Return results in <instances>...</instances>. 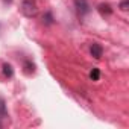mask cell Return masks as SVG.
Masks as SVG:
<instances>
[{"label":"cell","instance_id":"1","mask_svg":"<svg viewBox=\"0 0 129 129\" xmlns=\"http://www.w3.org/2000/svg\"><path fill=\"white\" fill-rule=\"evenodd\" d=\"M20 11L24 17L32 18L38 14V5L35 0H23L21 5H20Z\"/></svg>","mask_w":129,"mask_h":129},{"label":"cell","instance_id":"11","mask_svg":"<svg viewBox=\"0 0 129 129\" xmlns=\"http://www.w3.org/2000/svg\"><path fill=\"white\" fill-rule=\"evenodd\" d=\"M3 2H5V3H12L14 0H3Z\"/></svg>","mask_w":129,"mask_h":129},{"label":"cell","instance_id":"5","mask_svg":"<svg viewBox=\"0 0 129 129\" xmlns=\"http://www.w3.org/2000/svg\"><path fill=\"white\" fill-rule=\"evenodd\" d=\"M3 75L6 76V78H12V75H14V70H12V67H11V64H3Z\"/></svg>","mask_w":129,"mask_h":129},{"label":"cell","instance_id":"2","mask_svg":"<svg viewBox=\"0 0 129 129\" xmlns=\"http://www.w3.org/2000/svg\"><path fill=\"white\" fill-rule=\"evenodd\" d=\"M75 6L81 15H85L90 12V5H88L87 0H75Z\"/></svg>","mask_w":129,"mask_h":129},{"label":"cell","instance_id":"9","mask_svg":"<svg viewBox=\"0 0 129 129\" xmlns=\"http://www.w3.org/2000/svg\"><path fill=\"white\" fill-rule=\"evenodd\" d=\"M127 6H129V0H123L120 3V9L121 11H127Z\"/></svg>","mask_w":129,"mask_h":129},{"label":"cell","instance_id":"10","mask_svg":"<svg viewBox=\"0 0 129 129\" xmlns=\"http://www.w3.org/2000/svg\"><path fill=\"white\" fill-rule=\"evenodd\" d=\"M46 23H52V15H50V14L46 15Z\"/></svg>","mask_w":129,"mask_h":129},{"label":"cell","instance_id":"6","mask_svg":"<svg viewBox=\"0 0 129 129\" xmlns=\"http://www.w3.org/2000/svg\"><path fill=\"white\" fill-rule=\"evenodd\" d=\"M99 12H100V14H103V15H105V14L108 15V14H111V12H112V9H111V6H109V5H99Z\"/></svg>","mask_w":129,"mask_h":129},{"label":"cell","instance_id":"7","mask_svg":"<svg viewBox=\"0 0 129 129\" xmlns=\"http://www.w3.org/2000/svg\"><path fill=\"white\" fill-rule=\"evenodd\" d=\"M99 76H100L99 69H93V70H91V73H90V78H91L93 81H99Z\"/></svg>","mask_w":129,"mask_h":129},{"label":"cell","instance_id":"8","mask_svg":"<svg viewBox=\"0 0 129 129\" xmlns=\"http://www.w3.org/2000/svg\"><path fill=\"white\" fill-rule=\"evenodd\" d=\"M0 115H6V108H5V102L0 99Z\"/></svg>","mask_w":129,"mask_h":129},{"label":"cell","instance_id":"4","mask_svg":"<svg viewBox=\"0 0 129 129\" xmlns=\"http://www.w3.org/2000/svg\"><path fill=\"white\" fill-rule=\"evenodd\" d=\"M23 67H24V73L26 75H32L35 72V66H34L30 61H24V66Z\"/></svg>","mask_w":129,"mask_h":129},{"label":"cell","instance_id":"3","mask_svg":"<svg viewBox=\"0 0 129 129\" xmlns=\"http://www.w3.org/2000/svg\"><path fill=\"white\" fill-rule=\"evenodd\" d=\"M90 52H91V55H93L96 59H100V58H102V55H103V47H102L100 44L94 43V44H91Z\"/></svg>","mask_w":129,"mask_h":129},{"label":"cell","instance_id":"12","mask_svg":"<svg viewBox=\"0 0 129 129\" xmlns=\"http://www.w3.org/2000/svg\"><path fill=\"white\" fill-rule=\"evenodd\" d=\"M2 126H3V123H2V120H0V127H2Z\"/></svg>","mask_w":129,"mask_h":129}]
</instances>
